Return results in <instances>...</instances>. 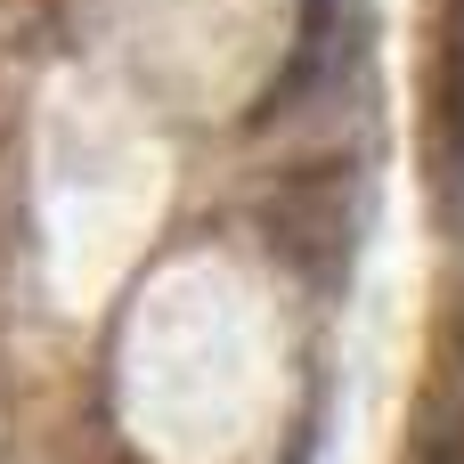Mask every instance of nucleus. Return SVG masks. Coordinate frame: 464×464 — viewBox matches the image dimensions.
<instances>
[{"label": "nucleus", "mask_w": 464, "mask_h": 464, "mask_svg": "<svg viewBox=\"0 0 464 464\" xmlns=\"http://www.w3.org/2000/svg\"><path fill=\"white\" fill-rule=\"evenodd\" d=\"M408 464H464V408H440V416L416 432V457Z\"/></svg>", "instance_id": "3"}, {"label": "nucleus", "mask_w": 464, "mask_h": 464, "mask_svg": "<svg viewBox=\"0 0 464 464\" xmlns=\"http://www.w3.org/2000/svg\"><path fill=\"white\" fill-rule=\"evenodd\" d=\"M432 106H440V130L464 155V0L440 8V65H432Z\"/></svg>", "instance_id": "2"}, {"label": "nucleus", "mask_w": 464, "mask_h": 464, "mask_svg": "<svg viewBox=\"0 0 464 464\" xmlns=\"http://www.w3.org/2000/svg\"><path fill=\"white\" fill-rule=\"evenodd\" d=\"M277 245H285L294 261H310V245L343 253V245H351V204H343L326 179H302V188H285V196H277Z\"/></svg>", "instance_id": "1"}]
</instances>
